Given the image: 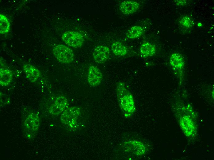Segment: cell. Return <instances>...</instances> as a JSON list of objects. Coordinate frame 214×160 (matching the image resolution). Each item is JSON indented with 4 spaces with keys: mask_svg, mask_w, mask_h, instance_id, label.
<instances>
[{
    "mask_svg": "<svg viewBox=\"0 0 214 160\" xmlns=\"http://www.w3.org/2000/svg\"><path fill=\"white\" fill-rule=\"evenodd\" d=\"M116 90L120 106L125 117H129L135 110L134 101L131 93L122 82H118Z\"/></svg>",
    "mask_w": 214,
    "mask_h": 160,
    "instance_id": "1",
    "label": "cell"
},
{
    "mask_svg": "<svg viewBox=\"0 0 214 160\" xmlns=\"http://www.w3.org/2000/svg\"><path fill=\"white\" fill-rule=\"evenodd\" d=\"M40 125L39 116L34 113H30L23 123L24 131L26 137L28 139H33L38 132Z\"/></svg>",
    "mask_w": 214,
    "mask_h": 160,
    "instance_id": "2",
    "label": "cell"
},
{
    "mask_svg": "<svg viewBox=\"0 0 214 160\" xmlns=\"http://www.w3.org/2000/svg\"><path fill=\"white\" fill-rule=\"evenodd\" d=\"M53 52L55 58L62 63H70L74 59V54L73 51L65 45L59 44L55 46Z\"/></svg>",
    "mask_w": 214,
    "mask_h": 160,
    "instance_id": "3",
    "label": "cell"
},
{
    "mask_svg": "<svg viewBox=\"0 0 214 160\" xmlns=\"http://www.w3.org/2000/svg\"><path fill=\"white\" fill-rule=\"evenodd\" d=\"M79 108L72 107L65 110L61 117V122L70 127H73L80 114Z\"/></svg>",
    "mask_w": 214,
    "mask_h": 160,
    "instance_id": "4",
    "label": "cell"
},
{
    "mask_svg": "<svg viewBox=\"0 0 214 160\" xmlns=\"http://www.w3.org/2000/svg\"><path fill=\"white\" fill-rule=\"evenodd\" d=\"M62 38L67 45L75 48L80 47L83 43L84 39L82 36L77 32H65L62 34Z\"/></svg>",
    "mask_w": 214,
    "mask_h": 160,
    "instance_id": "5",
    "label": "cell"
},
{
    "mask_svg": "<svg viewBox=\"0 0 214 160\" xmlns=\"http://www.w3.org/2000/svg\"><path fill=\"white\" fill-rule=\"evenodd\" d=\"M110 54L109 48L104 45H98L94 48L93 55L95 62L101 64L105 62L108 59Z\"/></svg>",
    "mask_w": 214,
    "mask_h": 160,
    "instance_id": "6",
    "label": "cell"
},
{
    "mask_svg": "<svg viewBox=\"0 0 214 160\" xmlns=\"http://www.w3.org/2000/svg\"><path fill=\"white\" fill-rule=\"evenodd\" d=\"M102 74L99 69L94 65L89 67L87 76V81L92 86H96L101 83L102 79Z\"/></svg>",
    "mask_w": 214,
    "mask_h": 160,
    "instance_id": "7",
    "label": "cell"
},
{
    "mask_svg": "<svg viewBox=\"0 0 214 160\" xmlns=\"http://www.w3.org/2000/svg\"><path fill=\"white\" fill-rule=\"evenodd\" d=\"M68 104V101L65 97L63 96H59L50 107L49 112L53 115L59 114L64 111Z\"/></svg>",
    "mask_w": 214,
    "mask_h": 160,
    "instance_id": "8",
    "label": "cell"
},
{
    "mask_svg": "<svg viewBox=\"0 0 214 160\" xmlns=\"http://www.w3.org/2000/svg\"><path fill=\"white\" fill-rule=\"evenodd\" d=\"M180 127L184 134L187 136L192 135L196 129V126L193 121L188 116L184 115L181 118L180 121Z\"/></svg>",
    "mask_w": 214,
    "mask_h": 160,
    "instance_id": "9",
    "label": "cell"
},
{
    "mask_svg": "<svg viewBox=\"0 0 214 160\" xmlns=\"http://www.w3.org/2000/svg\"><path fill=\"white\" fill-rule=\"evenodd\" d=\"M139 3L133 0L124 1L120 5V11L124 14H130L136 12L139 8Z\"/></svg>",
    "mask_w": 214,
    "mask_h": 160,
    "instance_id": "10",
    "label": "cell"
},
{
    "mask_svg": "<svg viewBox=\"0 0 214 160\" xmlns=\"http://www.w3.org/2000/svg\"><path fill=\"white\" fill-rule=\"evenodd\" d=\"M23 69L27 78L32 82L36 81L41 75L39 70L31 64H25Z\"/></svg>",
    "mask_w": 214,
    "mask_h": 160,
    "instance_id": "11",
    "label": "cell"
},
{
    "mask_svg": "<svg viewBox=\"0 0 214 160\" xmlns=\"http://www.w3.org/2000/svg\"><path fill=\"white\" fill-rule=\"evenodd\" d=\"M126 148L130 152L137 155L143 154L145 151V148L144 144L140 142L136 141H129L126 144Z\"/></svg>",
    "mask_w": 214,
    "mask_h": 160,
    "instance_id": "12",
    "label": "cell"
},
{
    "mask_svg": "<svg viewBox=\"0 0 214 160\" xmlns=\"http://www.w3.org/2000/svg\"><path fill=\"white\" fill-rule=\"evenodd\" d=\"M169 62L171 66L176 70H182L184 67V63L183 57L178 53L172 54Z\"/></svg>",
    "mask_w": 214,
    "mask_h": 160,
    "instance_id": "13",
    "label": "cell"
},
{
    "mask_svg": "<svg viewBox=\"0 0 214 160\" xmlns=\"http://www.w3.org/2000/svg\"><path fill=\"white\" fill-rule=\"evenodd\" d=\"M12 72L8 69L0 68V84L3 86L8 85L13 79Z\"/></svg>",
    "mask_w": 214,
    "mask_h": 160,
    "instance_id": "14",
    "label": "cell"
},
{
    "mask_svg": "<svg viewBox=\"0 0 214 160\" xmlns=\"http://www.w3.org/2000/svg\"><path fill=\"white\" fill-rule=\"evenodd\" d=\"M140 51L141 54L144 56L149 57L155 54L156 49L153 45L149 42H145L141 45Z\"/></svg>",
    "mask_w": 214,
    "mask_h": 160,
    "instance_id": "15",
    "label": "cell"
},
{
    "mask_svg": "<svg viewBox=\"0 0 214 160\" xmlns=\"http://www.w3.org/2000/svg\"><path fill=\"white\" fill-rule=\"evenodd\" d=\"M143 31L142 27L139 26H134L127 30L126 34L127 37L129 39H135L141 36Z\"/></svg>",
    "mask_w": 214,
    "mask_h": 160,
    "instance_id": "16",
    "label": "cell"
},
{
    "mask_svg": "<svg viewBox=\"0 0 214 160\" xmlns=\"http://www.w3.org/2000/svg\"><path fill=\"white\" fill-rule=\"evenodd\" d=\"M111 49L115 54L120 56H124L128 52L127 48L122 43L118 42H114L112 44Z\"/></svg>",
    "mask_w": 214,
    "mask_h": 160,
    "instance_id": "17",
    "label": "cell"
},
{
    "mask_svg": "<svg viewBox=\"0 0 214 160\" xmlns=\"http://www.w3.org/2000/svg\"><path fill=\"white\" fill-rule=\"evenodd\" d=\"M10 24L8 19L5 15L0 14V33L1 34L7 33L10 30Z\"/></svg>",
    "mask_w": 214,
    "mask_h": 160,
    "instance_id": "18",
    "label": "cell"
},
{
    "mask_svg": "<svg viewBox=\"0 0 214 160\" xmlns=\"http://www.w3.org/2000/svg\"><path fill=\"white\" fill-rule=\"evenodd\" d=\"M179 22L181 26L187 29L191 28L193 24V21L190 17L187 16L181 17Z\"/></svg>",
    "mask_w": 214,
    "mask_h": 160,
    "instance_id": "19",
    "label": "cell"
},
{
    "mask_svg": "<svg viewBox=\"0 0 214 160\" xmlns=\"http://www.w3.org/2000/svg\"><path fill=\"white\" fill-rule=\"evenodd\" d=\"M0 102L4 104L10 103V98L8 96L2 92H0Z\"/></svg>",
    "mask_w": 214,
    "mask_h": 160,
    "instance_id": "20",
    "label": "cell"
},
{
    "mask_svg": "<svg viewBox=\"0 0 214 160\" xmlns=\"http://www.w3.org/2000/svg\"><path fill=\"white\" fill-rule=\"evenodd\" d=\"M176 4L178 5H186L187 1L186 0H176Z\"/></svg>",
    "mask_w": 214,
    "mask_h": 160,
    "instance_id": "21",
    "label": "cell"
},
{
    "mask_svg": "<svg viewBox=\"0 0 214 160\" xmlns=\"http://www.w3.org/2000/svg\"><path fill=\"white\" fill-rule=\"evenodd\" d=\"M201 25H202L201 24V23H199V24H198V25L199 26H201Z\"/></svg>",
    "mask_w": 214,
    "mask_h": 160,
    "instance_id": "22",
    "label": "cell"
}]
</instances>
